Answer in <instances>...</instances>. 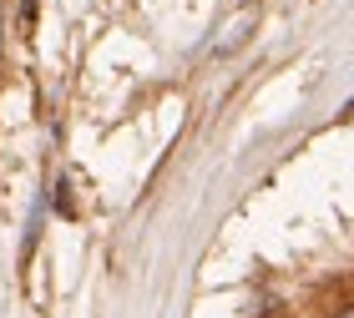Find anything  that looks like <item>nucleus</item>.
<instances>
[{
	"instance_id": "1",
	"label": "nucleus",
	"mask_w": 354,
	"mask_h": 318,
	"mask_svg": "<svg viewBox=\"0 0 354 318\" xmlns=\"http://www.w3.org/2000/svg\"><path fill=\"white\" fill-rule=\"evenodd\" d=\"M334 318H354V304H344V308H339V313H334Z\"/></svg>"
}]
</instances>
